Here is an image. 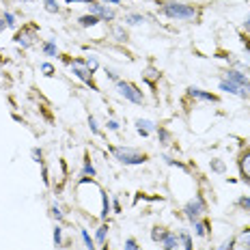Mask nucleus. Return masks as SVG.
<instances>
[{"label":"nucleus","instance_id":"obj_1","mask_svg":"<svg viewBox=\"0 0 250 250\" xmlns=\"http://www.w3.org/2000/svg\"><path fill=\"white\" fill-rule=\"evenodd\" d=\"M164 13L168 18H175V20H192L194 18V9L186 7V4H179V2H168L164 7Z\"/></svg>","mask_w":250,"mask_h":250},{"label":"nucleus","instance_id":"obj_2","mask_svg":"<svg viewBox=\"0 0 250 250\" xmlns=\"http://www.w3.org/2000/svg\"><path fill=\"white\" fill-rule=\"evenodd\" d=\"M114 155L123 164H143V160H145L138 151H132V149H114Z\"/></svg>","mask_w":250,"mask_h":250},{"label":"nucleus","instance_id":"obj_3","mask_svg":"<svg viewBox=\"0 0 250 250\" xmlns=\"http://www.w3.org/2000/svg\"><path fill=\"white\" fill-rule=\"evenodd\" d=\"M119 93H121L123 97H127L129 102H134V104H143V93H140L136 86L127 84V82H119Z\"/></svg>","mask_w":250,"mask_h":250},{"label":"nucleus","instance_id":"obj_4","mask_svg":"<svg viewBox=\"0 0 250 250\" xmlns=\"http://www.w3.org/2000/svg\"><path fill=\"white\" fill-rule=\"evenodd\" d=\"M227 82H233V84H237L239 88H244V91H250V82H248V78L246 76H242V74H237V71H229L227 74Z\"/></svg>","mask_w":250,"mask_h":250},{"label":"nucleus","instance_id":"obj_5","mask_svg":"<svg viewBox=\"0 0 250 250\" xmlns=\"http://www.w3.org/2000/svg\"><path fill=\"white\" fill-rule=\"evenodd\" d=\"M203 201L201 199H194V201H190L186 205V213H188V218H190V220H194V218H199L201 216V211H203Z\"/></svg>","mask_w":250,"mask_h":250},{"label":"nucleus","instance_id":"obj_6","mask_svg":"<svg viewBox=\"0 0 250 250\" xmlns=\"http://www.w3.org/2000/svg\"><path fill=\"white\" fill-rule=\"evenodd\" d=\"M220 88L222 91H227V93H233V95H246V91H244V88H239L237 84H233V82H227V80H222L220 82Z\"/></svg>","mask_w":250,"mask_h":250},{"label":"nucleus","instance_id":"obj_7","mask_svg":"<svg viewBox=\"0 0 250 250\" xmlns=\"http://www.w3.org/2000/svg\"><path fill=\"white\" fill-rule=\"evenodd\" d=\"M91 13L100 15V18H104V20H112V11L106 9V7H102V4H91Z\"/></svg>","mask_w":250,"mask_h":250},{"label":"nucleus","instance_id":"obj_8","mask_svg":"<svg viewBox=\"0 0 250 250\" xmlns=\"http://www.w3.org/2000/svg\"><path fill=\"white\" fill-rule=\"evenodd\" d=\"M136 125H138V132L143 134V136H145L147 132H151V129H153V123H151V121H143V119H140Z\"/></svg>","mask_w":250,"mask_h":250},{"label":"nucleus","instance_id":"obj_9","mask_svg":"<svg viewBox=\"0 0 250 250\" xmlns=\"http://www.w3.org/2000/svg\"><path fill=\"white\" fill-rule=\"evenodd\" d=\"M125 22H127V24H134V26H138V24H143V22H145V18H143V15L132 13V15H125Z\"/></svg>","mask_w":250,"mask_h":250},{"label":"nucleus","instance_id":"obj_10","mask_svg":"<svg viewBox=\"0 0 250 250\" xmlns=\"http://www.w3.org/2000/svg\"><path fill=\"white\" fill-rule=\"evenodd\" d=\"M74 71H76V74L82 78V80L91 82V78H88V71H86V69H82V65H80V62H74Z\"/></svg>","mask_w":250,"mask_h":250},{"label":"nucleus","instance_id":"obj_11","mask_svg":"<svg viewBox=\"0 0 250 250\" xmlns=\"http://www.w3.org/2000/svg\"><path fill=\"white\" fill-rule=\"evenodd\" d=\"M190 93H192L194 97H201V100H209V102H213V97H211V95H207V93L199 91V88H190Z\"/></svg>","mask_w":250,"mask_h":250},{"label":"nucleus","instance_id":"obj_12","mask_svg":"<svg viewBox=\"0 0 250 250\" xmlns=\"http://www.w3.org/2000/svg\"><path fill=\"white\" fill-rule=\"evenodd\" d=\"M242 170H244V175H246L248 179H250V153L242 160Z\"/></svg>","mask_w":250,"mask_h":250},{"label":"nucleus","instance_id":"obj_13","mask_svg":"<svg viewBox=\"0 0 250 250\" xmlns=\"http://www.w3.org/2000/svg\"><path fill=\"white\" fill-rule=\"evenodd\" d=\"M80 22H82V26H95L97 24V18H95V15H84Z\"/></svg>","mask_w":250,"mask_h":250},{"label":"nucleus","instance_id":"obj_14","mask_svg":"<svg viewBox=\"0 0 250 250\" xmlns=\"http://www.w3.org/2000/svg\"><path fill=\"white\" fill-rule=\"evenodd\" d=\"M45 9H48L50 13H56L59 11V4H56L54 0H45Z\"/></svg>","mask_w":250,"mask_h":250},{"label":"nucleus","instance_id":"obj_15","mask_svg":"<svg viewBox=\"0 0 250 250\" xmlns=\"http://www.w3.org/2000/svg\"><path fill=\"white\" fill-rule=\"evenodd\" d=\"M82 237H84V242H86V248H88V250H95V248H93V242H91V237H88V233H86V231H82Z\"/></svg>","mask_w":250,"mask_h":250},{"label":"nucleus","instance_id":"obj_16","mask_svg":"<svg viewBox=\"0 0 250 250\" xmlns=\"http://www.w3.org/2000/svg\"><path fill=\"white\" fill-rule=\"evenodd\" d=\"M125 250H138L136 242H134V239H127V242H125Z\"/></svg>","mask_w":250,"mask_h":250},{"label":"nucleus","instance_id":"obj_17","mask_svg":"<svg viewBox=\"0 0 250 250\" xmlns=\"http://www.w3.org/2000/svg\"><path fill=\"white\" fill-rule=\"evenodd\" d=\"M175 244H177V242H175V237H173V235L166 237V248H168V250H173V248H175Z\"/></svg>","mask_w":250,"mask_h":250},{"label":"nucleus","instance_id":"obj_18","mask_svg":"<svg viewBox=\"0 0 250 250\" xmlns=\"http://www.w3.org/2000/svg\"><path fill=\"white\" fill-rule=\"evenodd\" d=\"M242 244L246 248H250V233H244V235H242Z\"/></svg>","mask_w":250,"mask_h":250},{"label":"nucleus","instance_id":"obj_19","mask_svg":"<svg viewBox=\"0 0 250 250\" xmlns=\"http://www.w3.org/2000/svg\"><path fill=\"white\" fill-rule=\"evenodd\" d=\"M104 237H106V227H102L100 231H97V239H100V242H104Z\"/></svg>","mask_w":250,"mask_h":250},{"label":"nucleus","instance_id":"obj_20","mask_svg":"<svg viewBox=\"0 0 250 250\" xmlns=\"http://www.w3.org/2000/svg\"><path fill=\"white\" fill-rule=\"evenodd\" d=\"M45 52H48V54H56V48H54V43H45Z\"/></svg>","mask_w":250,"mask_h":250},{"label":"nucleus","instance_id":"obj_21","mask_svg":"<svg viewBox=\"0 0 250 250\" xmlns=\"http://www.w3.org/2000/svg\"><path fill=\"white\" fill-rule=\"evenodd\" d=\"M54 242H56V246L61 244V229H56V231H54Z\"/></svg>","mask_w":250,"mask_h":250},{"label":"nucleus","instance_id":"obj_22","mask_svg":"<svg viewBox=\"0 0 250 250\" xmlns=\"http://www.w3.org/2000/svg\"><path fill=\"white\" fill-rule=\"evenodd\" d=\"M239 205H244L246 209H250V199H242V201H239Z\"/></svg>","mask_w":250,"mask_h":250},{"label":"nucleus","instance_id":"obj_23","mask_svg":"<svg viewBox=\"0 0 250 250\" xmlns=\"http://www.w3.org/2000/svg\"><path fill=\"white\" fill-rule=\"evenodd\" d=\"M4 18H7V24H9V26H15V22H13V15H9V13H7Z\"/></svg>","mask_w":250,"mask_h":250},{"label":"nucleus","instance_id":"obj_24","mask_svg":"<svg viewBox=\"0 0 250 250\" xmlns=\"http://www.w3.org/2000/svg\"><path fill=\"white\" fill-rule=\"evenodd\" d=\"M211 166H213V168H216V170H222V168H225V166H222V162H213Z\"/></svg>","mask_w":250,"mask_h":250},{"label":"nucleus","instance_id":"obj_25","mask_svg":"<svg viewBox=\"0 0 250 250\" xmlns=\"http://www.w3.org/2000/svg\"><path fill=\"white\" fill-rule=\"evenodd\" d=\"M246 28H250V18H248V22H246Z\"/></svg>","mask_w":250,"mask_h":250},{"label":"nucleus","instance_id":"obj_26","mask_svg":"<svg viewBox=\"0 0 250 250\" xmlns=\"http://www.w3.org/2000/svg\"><path fill=\"white\" fill-rule=\"evenodd\" d=\"M110 2H112V4H117V2H119V0H110Z\"/></svg>","mask_w":250,"mask_h":250},{"label":"nucleus","instance_id":"obj_27","mask_svg":"<svg viewBox=\"0 0 250 250\" xmlns=\"http://www.w3.org/2000/svg\"><path fill=\"white\" fill-rule=\"evenodd\" d=\"M84 2H86V0H84Z\"/></svg>","mask_w":250,"mask_h":250}]
</instances>
